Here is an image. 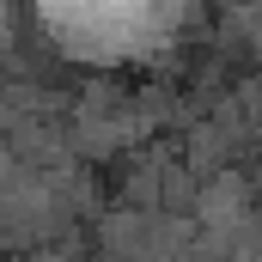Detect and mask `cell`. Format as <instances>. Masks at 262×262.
<instances>
[{
	"instance_id": "cell-1",
	"label": "cell",
	"mask_w": 262,
	"mask_h": 262,
	"mask_svg": "<svg viewBox=\"0 0 262 262\" xmlns=\"http://www.w3.org/2000/svg\"><path fill=\"white\" fill-rule=\"evenodd\" d=\"M85 6H92V0H85Z\"/></svg>"
}]
</instances>
